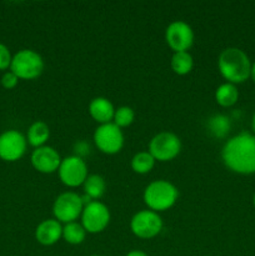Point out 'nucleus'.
I'll list each match as a JSON object with an SVG mask.
<instances>
[{
	"label": "nucleus",
	"instance_id": "obj_30",
	"mask_svg": "<svg viewBox=\"0 0 255 256\" xmlns=\"http://www.w3.org/2000/svg\"><path fill=\"white\" fill-rule=\"evenodd\" d=\"M90 256H100V255H90Z\"/></svg>",
	"mask_w": 255,
	"mask_h": 256
},
{
	"label": "nucleus",
	"instance_id": "obj_25",
	"mask_svg": "<svg viewBox=\"0 0 255 256\" xmlns=\"http://www.w3.org/2000/svg\"><path fill=\"white\" fill-rule=\"evenodd\" d=\"M18 80H19V78H18L16 75L14 74V72H5L4 75H2V86L5 88V89H12V88L16 86Z\"/></svg>",
	"mask_w": 255,
	"mask_h": 256
},
{
	"label": "nucleus",
	"instance_id": "obj_8",
	"mask_svg": "<svg viewBox=\"0 0 255 256\" xmlns=\"http://www.w3.org/2000/svg\"><path fill=\"white\" fill-rule=\"evenodd\" d=\"M130 229L132 234L140 239H152L162 230V220L160 215L152 210H142L132 218Z\"/></svg>",
	"mask_w": 255,
	"mask_h": 256
},
{
	"label": "nucleus",
	"instance_id": "obj_7",
	"mask_svg": "<svg viewBox=\"0 0 255 256\" xmlns=\"http://www.w3.org/2000/svg\"><path fill=\"white\" fill-rule=\"evenodd\" d=\"M94 142L102 152L114 155L118 154L124 146V134L114 122L102 124L95 130Z\"/></svg>",
	"mask_w": 255,
	"mask_h": 256
},
{
	"label": "nucleus",
	"instance_id": "obj_5",
	"mask_svg": "<svg viewBox=\"0 0 255 256\" xmlns=\"http://www.w3.org/2000/svg\"><path fill=\"white\" fill-rule=\"evenodd\" d=\"M84 202L82 196L76 192H66L60 194L55 199L52 205V214L59 222L69 224V222H76L78 218L82 216Z\"/></svg>",
	"mask_w": 255,
	"mask_h": 256
},
{
	"label": "nucleus",
	"instance_id": "obj_15",
	"mask_svg": "<svg viewBox=\"0 0 255 256\" xmlns=\"http://www.w3.org/2000/svg\"><path fill=\"white\" fill-rule=\"evenodd\" d=\"M89 114L100 125L112 122L115 108L109 99L102 96L94 98L89 104Z\"/></svg>",
	"mask_w": 255,
	"mask_h": 256
},
{
	"label": "nucleus",
	"instance_id": "obj_6",
	"mask_svg": "<svg viewBox=\"0 0 255 256\" xmlns=\"http://www.w3.org/2000/svg\"><path fill=\"white\" fill-rule=\"evenodd\" d=\"M182 152V142L174 132H162L155 135L149 144V152L156 162H170Z\"/></svg>",
	"mask_w": 255,
	"mask_h": 256
},
{
	"label": "nucleus",
	"instance_id": "obj_29",
	"mask_svg": "<svg viewBox=\"0 0 255 256\" xmlns=\"http://www.w3.org/2000/svg\"><path fill=\"white\" fill-rule=\"evenodd\" d=\"M252 204H254V208H255V192L254 195H252Z\"/></svg>",
	"mask_w": 255,
	"mask_h": 256
},
{
	"label": "nucleus",
	"instance_id": "obj_1",
	"mask_svg": "<svg viewBox=\"0 0 255 256\" xmlns=\"http://www.w3.org/2000/svg\"><path fill=\"white\" fill-rule=\"evenodd\" d=\"M222 159L235 174H255V135L242 132L230 138L222 146Z\"/></svg>",
	"mask_w": 255,
	"mask_h": 256
},
{
	"label": "nucleus",
	"instance_id": "obj_2",
	"mask_svg": "<svg viewBox=\"0 0 255 256\" xmlns=\"http://www.w3.org/2000/svg\"><path fill=\"white\" fill-rule=\"evenodd\" d=\"M218 69L226 82L234 85L242 84L250 78L252 62L244 50L230 46L219 54Z\"/></svg>",
	"mask_w": 255,
	"mask_h": 256
},
{
	"label": "nucleus",
	"instance_id": "obj_27",
	"mask_svg": "<svg viewBox=\"0 0 255 256\" xmlns=\"http://www.w3.org/2000/svg\"><path fill=\"white\" fill-rule=\"evenodd\" d=\"M250 78L255 82V62L252 64V72H250Z\"/></svg>",
	"mask_w": 255,
	"mask_h": 256
},
{
	"label": "nucleus",
	"instance_id": "obj_12",
	"mask_svg": "<svg viewBox=\"0 0 255 256\" xmlns=\"http://www.w3.org/2000/svg\"><path fill=\"white\" fill-rule=\"evenodd\" d=\"M26 150V139L16 130H8L0 135V158L5 162H16Z\"/></svg>",
	"mask_w": 255,
	"mask_h": 256
},
{
	"label": "nucleus",
	"instance_id": "obj_9",
	"mask_svg": "<svg viewBox=\"0 0 255 256\" xmlns=\"http://www.w3.org/2000/svg\"><path fill=\"white\" fill-rule=\"evenodd\" d=\"M59 178L62 184L68 188H78L84 184L88 175V166L82 156L72 155L62 159L59 169Z\"/></svg>",
	"mask_w": 255,
	"mask_h": 256
},
{
	"label": "nucleus",
	"instance_id": "obj_24",
	"mask_svg": "<svg viewBox=\"0 0 255 256\" xmlns=\"http://www.w3.org/2000/svg\"><path fill=\"white\" fill-rule=\"evenodd\" d=\"M12 55L5 45L0 44V70H5L12 64Z\"/></svg>",
	"mask_w": 255,
	"mask_h": 256
},
{
	"label": "nucleus",
	"instance_id": "obj_13",
	"mask_svg": "<svg viewBox=\"0 0 255 256\" xmlns=\"http://www.w3.org/2000/svg\"><path fill=\"white\" fill-rule=\"evenodd\" d=\"M32 165L36 172H42V174H52V172H58L60 164H62V158H60L59 152L52 146H44L36 148L32 152Z\"/></svg>",
	"mask_w": 255,
	"mask_h": 256
},
{
	"label": "nucleus",
	"instance_id": "obj_20",
	"mask_svg": "<svg viewBox=\"0 0 255 256\" xmlns=\"http://www.w3.org/2000/svg\"><path fill=\"white\" fill-rule=\"evenodd\" d=\"M86 236V230L84 229L82 224L74 222L65 224L62 226V239L70 245L82 244Z\"/></svg>",
	"mask_w": 255,
	"mask_h": 256
},
{
	"label": "nucleus",
	"instance_id": "obj_19",
	"mask_svg": "<svg viewBox=\"0 0 255 256\" xmlns=\"http://www.w3.org/2000/svg\"><path fill=\"white\" fill-rule=\"evenodd\" d=\"M170 65L175 74L178 75H186L194 68V59L189 52H174L170 60Z\"/></svg>",
	"mask_w": 255,
	"mask_h": 256
},
{
	"label": "nucleus",
	"instance_id": "obj_11",
	"mask_svg": "<svg viewBox=\"0 0 255 256\" xmlns=\"http://www.w3.org/2000/svg\"><path fill=\"white\" fill-rule=\"evenodd\" d=\"M165 40L174 52H188L194 44V32L188 22L176 20L165 30Z\"/></svg>",
	"mask_w": 255,
	"mask_h": 256
},
{
	"label": "nucleus",
	"instance_id": "obj_18",
	"mask_svg": "<svg viewBox=\"0 0 255 256\" xmlns=\"http://www.w3.org/2000/svg\"><path fill=\"white\" fill-rule=\"evenodd\" d=\"M82 186H84L85 195H88L92 200H98L104 195L105 189H106V182L102 176L92 174L86 178Z\"/></svg>",
	"mask_w": 255,
	"mask_h": 256
},
{
	"label": "nucleus",
	"instance_id": "obj_3",
	"mask_svg": "<svg viewBox=\"0 0 255 256\" xmlns=\"http://www.w3.org/2000/svg\"><path fill=\"white\" fill-rule=\"evenodd\" d=\"M179 192L176 186L172 184L168 180H155L150 182L144 190V199L145 205L155 212H165L172 208L176 202Z\"/></svg>",
	"mask_w": 255,
	"mask_h": 256
},
{
	"label": "nucleus",
	"instance_id": "obj_4",
	"mask_svg": "<svg viewBox=\"0 0 255 256\" xmlns=\"http://www.w3.org/2000/svg\"><path fill=\"white\" fill-rule=\"evenodd\" d=\"M44 70V60L36 52L30 49L20 50L14 55L10 64V72L19 79L32 80L40 76Z\"/></svg>",
	"mask_w": 255,
	"mask_h": 256
},
{
	"label": "nucleus",
	"instance_id": "obj_14",
	"mask_svg": "<svg viewBox=\"0 0 255 256\" xmlns=\"http://www.w3.org/2000/svg\"><path fill=\"white\" fill-rule=\"evenodd\" d=\"M38 242L44 246H52L62 238V225L56 219L42 220L35 230Z\"/></svg>",
	"mask_w": 255,
	"mask_h": 256
},
{
	"label": "nucleus",
	"instance_id": "obj_17",
	"mask_svg": "<svg viewBox=\"0 0 255 256\" xmlns=\"http://www.w3.org/2000/svg\"><path fill=\"white\" fill-rule=\"evenodd\" d=\"M50 129L48 124L44 122H32V126L28 130V142L35 149L40 146H44L45 142L49 140Z\"/></svg>",
	"mask_w": 255,
	"mask_h": 256
},
{
	"label": "nucleus",
	"instance_id": "obj_23",
	"mask_svg": "<svg viewBox=\"0 0 255 256\" xmlns=\"http://www.w3.org/2000/svg\"><path fill=\"white\" fill-rule=\"evenodd\" d=\"M134 119H135V112L132 108L120 106L118 108V109H115L112 122L122 129V128L130 126V125L132 124V122H134Z\"/></svg>",
	"mask_w": 255,
	"mask_h": 256
},
{
	"label": "nucleus",
	"instance_id": "obj_22",
	"mask_svg": "<svg viewBox=\"0 0 255 256\" xmlns=\"http://www.w3.org/2000/svg\"><path fill=\"white\" fill-rule=\"evenodd\" d=\"M209 126L210 132H212L214 136L216 138H224L228 132H230V120L229 118L225 116V115H214L212 118H210L209 120Z\"/></svg>",
	"mask_w": 255,
	"mask_h": 256
},
{
	"label": "nucleus",
	"instance_id": "obj_16",
	"mask_svg": "<svg viewBox=\"0 0 255 256\" xmlns=\"http://www.w3.org/2000/svg\"><path fill=\"white\" fill-rule=\"evenodd\" d=\"M238 99H239V90H238L236 85L232 84V82H224V84L219 85L215 92V100L222 108L232 106L236 104Z\"/></svg>",
	"mask_w": 255,
	"mask_h": 256
},
{
	"label": "nucleus",
	"instance_id": "obj_28",
	"mask_svg": "<svg viewBox=\"0 0 255 256\" xmlns=\"http://www.w3.org/2000/svg\"><path fill=\"white\" fill-rule=\"evenodd\" d=\"M252 132H254V135H255V112H254V115H252Z\"/></svg>",
	"mask_w": 255,
	"mask_h": 256
},
{
	"label": "nucleus",
	"instance_id": "obj_26",
	"mask_svg": "<svg viewBox=\"0 0 255 256\" xmlns=\"http://www.w3.org/2000/svg\"><path fill=\"white\" fill-rule=\"evenodd\" d=\"M126 256H148V254H145L142 250H132V252H128Z\"/></svg>",
	"mask_w": 255,
	"mask_h": 256
},
{
	"label": "nucleus",
	"instance_id": "obj_21",
	"mask_svg": "<svg viewBox=\"0 0 255 256\" xmlns=\"http://www.w3.org/2000/svg\"><path fill=\"white\" fill-rule=\"evenodd\" d=\"M155 162L156 160L152 158V155L149 152H136L132 159V169L136 174H148L154 169Z\"/></svg>",
	"mask_w": 255,
	"mask_h": 256
},
{
	"label": "nucleus",
	"instance_id": "obj_10",
	"mask_svg": "<svg viewBox=\"0 0 255 256\" xmlns=\"http://www.w3.org/2000/svg\"><path fill=\"white\" fill-rule=\"evenodd\" d=\"M82 225L86 232L98 234L106 229L110 222V212L102 202L94 200L85 205L82 212Z\"/></svg>",
	"mask_w": 255,
	"mask_h": 256
}]
</instances>
